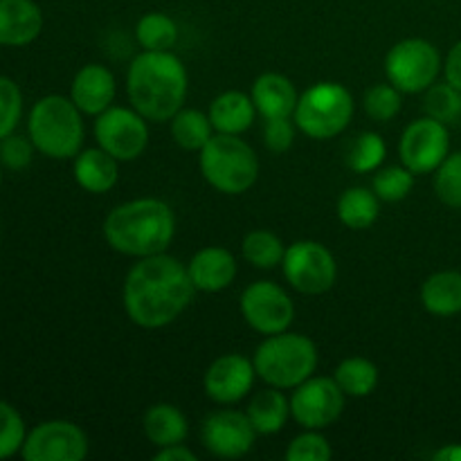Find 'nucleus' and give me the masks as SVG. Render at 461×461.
Returning <instances> with one entry per match:
<instances>
[{
	"mask_svg": "<svg viewBox=\"0 0 461 461\" xmlns=\"http://www.w3.org/2000/svg\"><path fill=\"white\" fill-rule=\"evenodd\" d=\"M196 288L187 264L169 252L142 257L131 266L122 288V304L131 322L140 329H165L192 304Z\"/></svg>",
	"mask_w": 461,
	"mask_h": 461,
	"instance_id": "nucleus-1",
	"label": "nucleus"
},
{
	"mask_svg": "<svg viewBox=\"0 0 461 461\" xmlns=\"http://www.w3.org/2000/svg\"><path fill=\"white\" fill-rule=\"evenodd\" d=\"M187 90V68L171 50H142L126 72V95L131 106L149 122H169L183 108Z\"/></svg>",
	"mask_w": 461,
	"mask_h": 461,
	"instance_id": "nucleus-2",
	"label": "nucleus"
},
{
	"mask_svg": "<svg viewBox=\"0 0 461 461\" xmlns=\"http://www.w3.org/2000/svg\"><path fill=\"white\" fill-rule=\"evenodd\" d=\"M176 214L160 198H133L113 207L104 219V239L115 252L133 259L169 250Z\"/></svg>",
	"mask_w": 461,
	"mask_h": 461,
	"instance_id": "nucleus-3",
	"label": "nucleus"
},
{
	"mask_svg": "<svg viewBox=\"0 0 461 461\" xmlns=\"http://www.w3.org/2000/svg\"><path fill=\"white\" fill-rule=\"evenodd\" d=\"M27 135L36 151L52 160H75L84 149V113L70 97L45 95L32 106L27 117Z\"/></svg>",
	"mask_w": 461,
	"mask_h": 461,
	"instance_id": "nucleus-4",
	"label": "nucleus"
},
{
	"mask_svg": "<svg viewBox=\"0 0 461 461\" xmlns=\"http://www.w3.org/2000/svg\"><path fill=\"white\" fill-rule=\"evenodd\" d=\"M252 363L257 378L266 385L295 390L318 369V347L304 333L282 331L266 336V340L257 347Z\"/></svg>",
	"mask_w": 461,
	"mask_h": 461,
	"instance_id": "nucleus-5",
	"label": "nucleus"
},
{
	"mask_svg": "<svg viewBox=\"0 0 461 461\" xmlns=\"http://www.w3.org/2000/svg\"><path fill=\"white\" fill-rule=\"evenodd\" d=\"M198 167L207 185L225 196L250 192L259 178V158L241 135H212L198 153Z\"/></svg>",
	"mask_w": 461,
	"mask_h": 461,
	"instance_id": "nucleus-6",
	"label": "nucleus"
},
{
	"mask_svg": "<svg viewBox=\"0 0 461 461\" xmlns=\"http://www.w3.org/2000/svg\"><path fill=\"white\" fill-rule=\"evenodd\" d=\"M354 95L347 86L338 81H318L300 95L293 120L306 138L333 140L345 133L354 120Z\"/></svg>",
	"mask_w": 461,
	"mask_h": 461,
	"instance_id": "nucleus-7",
	"label": "nucleus"
},
{
	"mask_svg": "<svg viewBox=\"0 0 461 461\" xmlns=\"http://www.w3.org/2000/svg\"><path fill=\"white\" fill-rule=\"evenodd\" d=\"M444 70L435 43L426 39H403L385 54V77L403 95L426 93Z\"/></svg>",
	"mask_w": 461,
	"mask_h": 461,
	"instance_id": "nucleus-8",
	"label": "nucleus"
},
{
	"mask_svg": "<svg viewBox=\"0 0 461 461\" xmlns=\"http://www.w3.org/2000/svg\"><path fill=\"white\" fill-rule=\"evenodd\" d=\"M282 273L288 286L302 295H322L331 291L338 279V264L324 243L302 239L286 248Z\"/></svg>",
	"mask_w": 461,
	"mask_h": 461,
	"instance_id": "nucleus-9",
	"label": "nucleus"
},
{
	"mask_svg": "<svg viewBox=\"0 0 461 461\" xmlns=\"http://www.w3.org/2000/svg\"><path fill=\"white\" fill-rule=\"evenodd\" d=\"M97 147L120 162H133L149 147V120L133 106H111L95 117Z\"/></svg>",
	"mask_w": 461,
	"mask_h": 461,
	"instance_id": "nucleus-10",
	"label": "nucleus"
},
{
	"mask_svg": "<svg viewBox=\"0 0 461 461\" xmlns=\"http://www.w3.org/2000/svg\"><path fill=\"white\" fill-rule=\"evenodd\" d=\"M239 311L248 327L261 336L288 331L295 320V304L286 288L268 279H259L246 286L239 300Z\"/></svg>",
	"mask_w": 461,
	"mask_h": 461,
	"instance_id": "nucleus-11",
	"label": "nucleus"
},
{
	"mask_svg": "<svg viewBox=\"0 0 461 461\" xmlns=\"http://www.w3.org/2000/svg\"><path fill=\"white\" fill-rule=\"evenodd\" d=\"M291 417L304 430H324L342 417L345 392L333 376H311L293 390Z\"/></svg>",
	"mask_w": 461,
	"mask_h": 461,
	"instance_id": "nucleus-12",
	"label": "nucleus"
},
{
	"mask_svg": "<svg viewBox=\"0 0 461 461\" xmlns=\"http://www.w3.org/2000/svg\"><path fill=\"white\" fill-rule=\"evenodd\" d=\"M450 153L448 126L435 117H419L405 126L399 142L401 165L414 176L435 174Z\"/></svg>",
	"mask_w": 461,
	"mask_h": 461,
	"instance_id": "nucleus-13",
	"label": "nucleus"
},
{
	"mask_svg": "<svg viewBox=\"0 0 461 461\" xmlns=\"http://www.w3.org/2000/svg\"><path fill=\"white\" fill-rule=\"evenodd\" d=\"M21 455L25 461H81L88 455V437L77 423L52 419L27 432Z\"/></svg>",
	"mask_w": 461,
	"mask_h": 461,
	"instance_id": "nucleus-14",
	"label": "nucleus"
},
{
	"mask_svg": "<svg viewBox=\"0 0 461 461\" xmlns=\"http://www.w3.org/2000/svg\"><path fill=\"white\" fill-rule=\"evenodd\" d=\"M257 430L246 412L225 408L216 410L203 421L201 441L210 455L219 459H241L255 448Z\"/></svg>",
	"mask_w": 461,
	"mask_h": 461,
	"instance_id": "nucleus-15",
	"label": "nucleus"
},
{
	"mask_svg": "<svg viewBox=\"0 0 461 461\" xmlns=\"http://www.w3.org/2000/svg\"><path fill=\"white\" fill-rule=\"evenodd\" d=\"M257 369L248 356L223 354L207 367L203 376V390L216 405H234L250 396Z\"/></svg>",
	"mask_w": 461,
	"mask_h": 461,
	"instance_id": "nucleus-16",
	"label": "nucleus"
},
{
	"mask_svg": "<svg viewBox=\"0 0 461 461\" xmlns=\"http://www.w3.org/2000/svg\"><path fill=\"white\" fill-rule=\"evenodd\" d=\"M117 95V81L111 68L102 63H88L75 75L70 84V99L84 115L97 117L113 106Z\"/></svg>",
	"mask_w": 461,
	"mask_h": 461,
	"instance_id": "nucleus-17",
	"label": "nucleus"
},
{
	"mask_svg": "<svg viewBox=\"0 0 461 461\" xmlns=\"http://www.w3.org/2000/svg\"><path fill=\"white\" fill-rule=\"evenodd\" d=\"M237 259L223 246H205L187 261V273L194 288L201 293H221L232 286L237 277Z\"/></svg>",
	"mask_w": 461,
	"mask_h": 461,
	"instance_id": "nucleus-18",
	"label": "nucleus"
},
{
	"mask_svg": "<svg viewBox=\"0 0 461 461\" xmlns=\"http://www.w3.org/2000/svg\"><path fill=\"white\" fill-rule=\"evenodd\" d=\"M43 32V12L34 0H0V45L25 48Z\"/></svg>",
	"mask_w": 461,
	"mask_h": 461,
	"instance_id": "nucleus-19",
	"label": "nucleus"
},
{
	"mask_svg": "<svg viewBox=\"0 0 461 461\" xmlns=\"http://www.w3.org/2000/svg\"><path fill=\"white\" fill-rule=\"evenodd\" d=\"M250 97L255 102L257 115L264 120H277V117H293L300 95L286 75L264 72L252 84Z\"/></svg>",
	"mask_w": 461,
	"mask_h": 461,
	"instance_id": "nucleus-20",
	"label": "nucleus"
},
{
	"mask_svg": "<svg viewBox=\"0 0 461 461\" xmlns=\"http://www.w3.org/2000/svg\"><path fill=\"white\" fill-rule=\"evenodd\" d=\"M72 174L84 192L99 196V194L111 192L120 180V160L104 151L102 147L81 149L75 156Z\"/></svg>",
	"mask_w": 461,
	"mask_h": 461,
	"instance_id": "nucleus-21",
	"label": "nucleus"
},
{
	"mask_svg": "<svg viewBox=\"0 0 461 461\" xmlns=\"http://www.w3.org/2000/svg\"><path fill=\"white\" fill-rule=\"evenodd\" d=\"M207 115H210L216 133L243 135L255 122L257 108L250 95L241 93V90H225L219 97H214Z\"/></svg>",
	"mask_w": 461,
	"mask_h": 461,
	"instance_id": "nucleus-22",
	"label": "nucleus"
},
{
	"mask_svg": "<svg viewBox=\"0 0 461 461\" xmlns=\"http://www.w3.org/2000/svg\"><path fill=\"white\" fill-rule=\"evenodd\" d=\"M246 414L257 435H277L291 419V399L284 394V390L268 385L266 390L255 392L250 396Z\"/></svg>",
	"mask_w": 461,
	"mask_h": 461,
	"instance_id": "nucleus-23",
	"label": "nucleus"
},
{
	"mask_svg": "<svg viewBox=\"0 0 461 461\" xmlns=\"http://www.w3.org/2000/svg\"><path fill=\"white\" fill-rule=\"evenodd\" d=\"M144 437L156 448H165L171 444H183L189 435V423L183 410L171 403H156L142 417Z\"/></svg>",
	"mask_w": 461,
	"mask_h": 461,
	"instance_id": "nucleus-24",
	"label": "nucleus"
},
{
	"mask_svg": "<svg viewBox=\"0 0 461 461\" xmlns=\"http://www.w3.org/2000/svg\"><path fill=\"white\" fill-rule=\"evenodd\" d=\"M421 304L437 318H453L461 313V273L441 270L430 275L421 286Z\"/></svg>",
	"mask_w": 461,
	"mask_h": 461,
	"instance_id": "nucleus-25",
	"label": "nucleus"
},
{
	"mask_svg": "<svg viewBox=\"0 0 461 461\" xmlns=\"http://www.w3.org/2000/svg\"><path fill=\"white\" fill-rule=\"evenodd\" d=\"M381 216V198L367 187H349L338 198V219L349 230H367Z\"/></svg>",
	"mask_w": 461,
	"mask_h": 461,
	"instance_id": "nucleus-26",
	"label": "nucleus"
},
{
	"mask_svg": "<svg viewBox=\"0 0 461 461\" xmlns=\"http://www.w3.org/2000/svg\"><path fill=\"white\" fill-rule=\"evenodd\" d=\"M169 131L174 142L178 144L185 151L201 153V149L205 147L212 140V135L216 133L212 120L207 113L196 111V108H180L174 117L169 120Z\"/></svg>",
	"mask_w": 461,
	"mask_h": 461,
	"instance_id": "nucleus-27",
	"label": "nucleus"
},
{
	"mask_svg": "<svg viewBox=\"0 0 461 461\" xmlns=\"http://www.w3.org/2000/svg\"><path fill=\"white\" fill-rule=\"evenodd\" d=\"M333 378L345 392V396L351 399H365V396L374 394L378 385V367L369 358L363 356H351L345 358L333 372Z\"/></svg>",
	"mask_w": 461,
	"mask_h": 461,
	"instance_id": "nucleus-28",
	"label": "nucleus"
},
{
	"mask_svg": "<svg viewBox=\"0 0 461 461\" xmlns=\"http://www.w3.org/2000/svg\"><path fill=\"white\" fill-rule=\"evenodd\" d=\"M135 41L149 52H169L178 43V25L162 12H149L135 23Z\"/></svg>",
	"mask_w": 461,
	"mask_h": 461,
	"instance_id": "nucleus-29",
	"label": "nucleus"
},
{
	"mask_svg": "<svg viewBox=\"0 0 461 461\" xmlns=\"http://www.w3.org/2000/svg\"><path fill=\"white\" fill-rule=\"evenodd\" d=\"M241 255L252 268L273 270L277 266H282L284 255H286V246L270 230H252V232H248L243 237Z\"/></svg>",
	"mask_w": 461,
	"mask_h": 461,
	"instance_id": "nucleus-30",
	"label": "nucleus"
},
{
	"mask_svg": "<svg viewBox=\"0 0 461 461\" xmlns=\"http://www.w3.org/2000/svg\"><path fill=\"white\" fill-rule=\"evenodd\" d=\"M387 158V144L374 131H365V133L356 135L347 147V165L356 174H372V171L381 169L383 162Z\"/></svg>",
	"mask_w": 461,
	"mask_h": 461,
	"instance_id": "nucleus-31",
	"label": "nucleus"
},
{
	"mask_svg": "<svg viewBox=\"0 0 461 461\" xmlns=\"http://www.w3.org/2000/svg\"><path fill=\"white\" fill-rule=\"evenodd\" d=\"M423 111L428 117L444 122L446 126L461 120V90L450 81L432 84L423 97Z\"/></svg>",
	"mask_w": 461,
	"mask_h": 461,
	"instance_id": "nucleus-32",
	"label": "nucleus"
},
{
	"mask_svg": "<svg viewBox=\"0 0 461 461\" xmlns=\"http://www.w3.org/2000/svg\"><path fill=\"white\" fill-rule=\"evenodd\" d=\"M414 187V174L405 165H392L376 169L372 189L381 203H399L410 196Z\"/></svg>",
	"mask_w": 461,
	"mask_h": 461,
	"instance_id": "nucleus-33",
	"label": "nucleus"
},
{
	"mask_svg": "<svg viewBox=\"0 0 461 461\" xmlns=\"http://www.w3.org/2000/svg\"><path fill=\"white\" fill-rule=\"evenodd\" d=\"M363 108L369 120L385 124V122L394 120L401 113V108H403V93L394 88L390 81L387 84H376L365 93Z\"/></svg>",
	"mask_w": 461,
	"mask_h": 461,
	"instance_id": "nucleus-34",
	"label": "nucleus"
},
{
	"mask_svg": "<svg viewBox=\"0 0 461 461\" xmlns=\"http://www.w3.org/2000/svg\"><path fill=\"white\" fill-rule=\"evenodd\" d=\"M435 194L444 205L461 210V151L448 153L435 171Z\"/></svg>",
	"mask_w": 461,
	"mask_h": 461,
	"instance_id": "nucleus-35",
	"label": "nucleus"
},
{
	"mask_svg": "<svg viewBox=\"0 0 461 461\" xmlns=\"http://www.w3.org/2000/svg\"><path fill=\"white\" fill-rule=\"evenodd\" d=\"M25 437L27 430L21 412L7 401H0V459H9L21 453Z\"/></svg>",
	"mask_w": 461,
	"mask_h": 461,
	"instance_id": "nucleus-36",
	"label": "nucleus"
},
{
	"mask_svg": "<svg viewBox=\"0 0 461 461\" xmlns=\"http://www.w3.org/2000/svg\"><path fill=\"white\" fill-rule=\"evenodd\" d=\"M333 448L322 430H304L288 444V461H331Z\"/></svg>",
	"mask_w": 461,
	"mask_h": 461,
	"instance_id": "nucleus-37",
	"label": "nucleus"
},
{
	"mask_svg": "<svg viewBox=\"0 0 461 461\" xmlns=\"http://www.w3.org/2000/svg\"><path fill=\"white\" fill-rule=\"evenodd\" d=\"M23 115V95L14 79L0 75V140L14 133Z\"/></svg>",
	"mask_w": 461,
	"mask_h": 461,
	"instance_id": "nucleus-38",
	"label": "nucleus"
},
{
	"mask_svg": "<svg viewBox=\"0 0 461 461\" xmlns=\"http://www.w3.org/2000/svg\"><path fill=\"white\" fill-rule=\"evenodd\" d=\"M34 151L36 147L30 140V135L25 138V135L9 133L7 138L0 140V165L12 171H21L32 165Z\"/></svg>",
	"mask_w": 461,
	"mask_h": 461,
	"instance_id": "nucleus-39",
	"label": "nucleus"
},
{
	"mask_svg": "<svg viewBox=\"0 0 461 461\" xmlns=\"http://www.w3.org/2000/svg\"><path fill=\"white\" fill-rule=\"evenodd\" d=\"M297 124L293 117H277L266 120L264 124V144L270 153H286L295 142Z\"/></svg>",
	"mask_w": 461,
	"mask_h": 461,
	"instance_id": "nucleus-40",
	"label": "nucleus"
},
{
	"mask_svg": "<svg viewBox=\"0 0 461 461\" xmlns=\"http://www.w3.org/2000/svg\"><path fill=\"white\" fill-rule=\"evenodd\" d=\"M444 75H446V81H450L453 86H457L461 90V41L450 48L448 57H446L444 61Z\"/></svg>",
	"mask_w": 461,
	"mask_h": 461,
	"instance_id": "nucleus-41",
	"label": "nucleus"
},
{
	"mask_svg": "<svg viewBox=\"0 0 461 461\" xmlns=\"http://www.w3.org/2000/svg\"><path fill=\"white\" fill-rule=\"evenodd\" d=\"M156 461H196V453L189 450L187 446L183 444H171L165 446V448H158V453L153 455Z\"/></svg>",
	"mask_w": 461,
	"mask_h": 461,
	"instance_id": "nucleus-42",
	"label": "nucleus"
},
{
	"mask_svg": "<svg viewBox=\"0 0 461 461\" xmlns=\"http://www.w3.org/2000/svg\"><path fill=\"white\" fill-rule=\"evenodd\" d=\"M435 461H461V444H448L441 446L435 455H432Z\"/></svg>",
	"mask_w": 461,
	"mask_h": 461,
	"instance_id": "nucleus-43",
	"label": "nucleus"
},
{
	"mask_svg": "<svg viewBox=\"0 0 461 461\" xmlns=\"http://www.w3.org/2000/svg\"><path fill=\"white\" fill-rule=\"evenodd\" d=\"M0 183H3V169H0Z\"/></svg>",
	"mask_w": 461,
	"mask_h": 461,
	"instance_id": "nucleus-44",
	"label": "nucleus"
}]
</instances>
